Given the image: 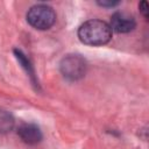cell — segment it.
<instances>
[{
    "label": "cell",
    "mask_w": 149,
    "mask_h": 149,
    "mask_svg": "<svg viewBox=\"0 0 149 149\" xmlns=\"http://www.w3.org/2000/svg\"><path fill=\"white\" fill-rule=\"evenodd\" d=\"M78 37L84 44L102 45L111 41L112 29L109 24L101 20H90L84 22L78 29Z\"/></svg>",
    "instance_id": "obj_1"
},
{
    "label": "cell",
    "mask_w": 149,
    "mask_h": 149,
    "mask_svg": "<svg viewBox=\"0 0 149 149\" xmlns=\"http://www.w3.org/2000/svg\"><path fill=\"white\" fill-rule=\"evenodd\" d=\"M28 23L38 30H45L54 26L56 21L55 10L47 5H35L27 13Z\"/></svg>",
    "instance_id": "obj_2"
},
{
    "label": "cell",
    "mask_w": 149,
    "mask_h": 149,
    "mask_svg": "<svg viewBox=\"0 0 149 149\" xmlns=\"http://www.w3.org/2000/svg\"><path fill=\"white\" fill-rule=\"evenodd\" d=\"M62 74L69 80L80 79L86 72V62L79 55H68L59 64Z\"/></svg>",
    "instance_id": "obj_3"
},
{
    "label": "cell",
    "mask_w": 149,
    "mask_h": 149,
    "mask_svg": "<svg viewBox=\"0 0 149 149\" xmlns=\"http://www.w3.org/2000/svg\"><path fill=\"white\" fill-rule=\"evenodd\" d=\"M135 26H136V21L134 16L125 12H115L112 15L109 22V27L112 31H116L120 34L132 31L135 28Z\"/></svg>",
    "instance_id": "obj_4"
},
{
    "label": "cell",
    "mask_w": 149,
    "mask_h": 149,
    "mask_svg": "<svg viewBox=\"0 0 149 149\" xmlns=\"http://www.w3.org/2000/svg\"><path fill=\"white\" fill-rule=\"evenodd\" d=\"M17 135L27 144H37L42 140V132L35 123H22L17 128Z\"/></svg>",
    "instance_id": "obj_5"
},
{
    "label": "cell",
    "mask_w": 149,
    "mask_h": 149,
    "mask_svg": "<svg viewBox=\"0 0 149 149\" xmlns=\"http://www.w3.org/2000/svg\"><path fill=\"white\" fill-rule=\"evenodd\" d=\"M15 120L13 115L3 109H0V134L9 133L14 127Z\"/></svg>",
    "instance_id": "obj_6"
},
{
    "label": "cell",
    "mask_w": 149,
    "mask_h": 149,
    "mask_svg": "<svg viewBox=\"0 0 149 149\" xmlns=\"http://www.w3.org/2000/svg\"><path fill=\"white\" fill-rule=\"evenodd\" d=\"M14 52H15V56H16L19 63L21 64V66H22V68L26 70V72L31 77V79H34V78H35V77H34V70H33V66H31L29 59H28V58L26 57V55H23V52L20 51V50H14Z\"/></svg>",
    "instance_id": "obj_7"
},
{
    "label": "cell",
    "mask_w": 149,
    "mask_h": 149,
    "mask_svg": "<svg viewBox=\"0 0 149 149\" xmlns=\"http://www.w3.org/2000/svg\"><path fill=\"white\" fill-rule=\"evenodd\" d=\"M139 8H140V12L142 13V15H143L146 19H148V12H149V9H148V3H147V1H142V2L139 5Z\"/></svg>",
    "instance_id": "obj_8"
},
{
    "label": "cell",
    "mask_w": 149,
    "mask_h": 149,
    "mask_svg": "<svg viewBox=\"0 0 149 149\" xmlns=\"http://www.w3.org/2000/svg\"><path fill=\"white\" fill-rule=\"evenodd\" d=\"M118 3H119L118 1H98V5L105 6V7H113V6H116Z\"/></svg>",
    "instance_id": "obj_9"
}]
</instances>
